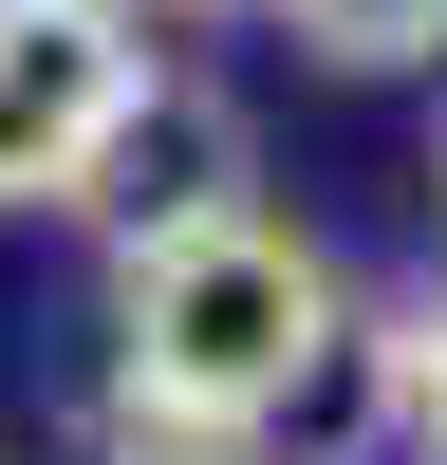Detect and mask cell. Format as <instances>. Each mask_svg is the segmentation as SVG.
<instances>
[{"label": "cell", "instance_id": "7a4b0ae2", "mask_svg": "<svg viewBox=\"0 0 447 465\" xmlns=\"http://www.w3.org/2000/svg\"><path fill=\"white\" fill-rule=\"evenodd\" d=\"M149 94L131 0H0V205H74Z\"/></svg>", "mask_w": 447, "mask_h": 465}, {"label": "cell", "instance_id": "8992f818", "mask_svg": "<svg viewBox=\"0 0 447 465\" xmlns=\"http://www.w3.org/2000/svg\"><path fill=\"white\" fill-rule=\"evenodd\" d=\"M372 354H392V391H410V410H429V465H447V280H429V298H410V317H392V335H372Z\"/></svg>", "mask_w": 447, "mask_h": 465}, {"label": "cell", "instance_id": "277c9868", "mask_svg": "<svg viewBox=\"0 0 447 465\" xmlns=\"http://www.w3.org/2000/svg\"><path fill=\"white\" fill-rule=\"evenodd\" d=\"M298 37H317L335 74H410V56H447V0H280Z\"/></svg>", "mask_w": 447, "mask_h": 465}, {"label": "cell", "instance_id": "6da1fadb", "mask_svg": "<svg viewBox=\"0 0 447 465\" xmlns=\"http://www.w3.org/2000/svg\"><path fill=\"white\" fill-rule=\"evenodd\" d=\"M112 317H131V372H112L131 410H186V429H243L261 447L335 372V261L243 205V223H205V242L112 261Z\"/></svg>", "mask_w": 447, "mask_h": 465}, {"label": "cell", "instance_id": "3957f363", "mask_svg": "<svg viewBox=\"0 0 447 465\" xmlns=\"http://www.w3.org/2000/svg\"><path fill=\"white\" fill-rule=\"evenodd\" d=\"M74 205H112V261L243 223V94H205V74H149V94H131V131H112V168L74 186Z\"/></svg>", "mask_w": 447, "mask_h": 465}, {"label": "cell", "instance_id": "5b68a950", "mask_svg": "<svg viewBox=\"0 0 447 465\" xmlns=\"http://www.w3.org/2000/svg\"><path fill=\"white\" fill-rule=\"evenodd\" d=\"M94 465H261L243 429H186V410H131V391H112L94 410Z\"/></svg>", "mask_w": 447, "mask_h": 465}]
</instances>
